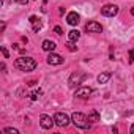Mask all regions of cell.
I'll return each mask as SVG.
<instances>
[{
	"mask_svg": "<svg viewBox=\"0 0 134 134\" xmlns=\"http://www.w3.org/2000/svg\"><path fill=\"white\" fill-rule=\"evenodd\" d=\"M14 65L21 71H33L36 68V62L32 57H19V58H16Z\"/></svg>",
	"mask_w": 134,
	"mask_h": 134,
	"instance_id": "obj_1",
	"label": "cell"
},
{
	"mask_svg": "<svg viewBox=\"0 0 134 134\" xmlns=\"http://www.w3.org/2000/svg\"><path fill=\"white\" fill-rule=\"evenodd\" d=\"M71 121L76 128H81V129H90V120L87 115L81 114V112H74L71 115Z\"/></svg>",
	"mask_w": 134,
	"mask_h": 134,
	"instance_id": "obj_2",
	"label": "cell"
},
{
	"mask_svg": "<svg viewBox=\"0 0 134 134\" xmlns=\"http://www.w3.org/2000/svg\"><path fill=\"white\" fill-rule=\"evenodd\" d=\"M54 121H55L57 126L65 128V126H68V125H70V117L66 115L65 112H57V114L54 115Z\"/></svg>",
	"mask_w": 134,
	"mask_h": 134,
	"instance_id": "obj_3",
	"label": "cell"
},
{
	"mask_svg": "<svg viewBox=\"0 0 134 134\" xmlns=\"http://www.w3.org/2000/svg\"><path fill=\"white\" fill-rule=\"evenodd\" d=\"M117 13H118V7L114 5V3H107L101 8V14L106 16V18H114Z\"/></svg>",
	"mask_w": 134,
	"mask_h": 134,
	"instance_id": "obj_4",
	"label": "cell"
},
{
	"mask_svg": "<svg viewBox=\"0 0 134 134\" xmlns=\"http://www.w3.org/2000/svg\"><path fill=\"white\" fill-rule=\"evenodd\" d=\"M84 79H85V74H84V73H73V74L70 76L68 84H70V87H74V85H77V84H82Z\"/></svg>",
	"mask_w": 134,
	"mask_h": 134,
	"instance_id": "obj_5",
	"label": "cell"
},
{
	"mask_svg": "<svg viewBox=\"0 0 134 134\" xmlns=\"http://www.w3.org/2000/svg\"><path fill=\"white\" fill-rule=\"evenodd\" d=\"M92 93H93V90H92L90 87H79V88L76 90L74 96H76V98H81V99H87Z\"/></svg>",
	"mask_w": 134,
	"mask_h": 134,
	"instance_id": "obj_6",
	"label": "cell"
},
{
	"mask_svg": "<svg viewBox=\"0 0 134 134\" xmlns=\"http://www.w3.org/2000/svg\"><path fill=\"white\" fill-rule=\"evenodd\" d=\"M54 123H55V121H54V118H51V117H49V115H46V114H43V115L40 117V125H41V128H43V129H51Z\"/></svg>",
	"mask_w": 134,
	"mask_h": 134,
	"instance_id": "obj_7",
	"label": "cell"
},
{
	"mask_svg": "<svg viewBox=\"0 0 134 134\" xmlns=\"http://www.w3.org/2000/svg\"><path fill=\"white\" fill-rule=\"evenodd\" d=\"M85 30H87L88 33H99V32H103V27H101V24H98L96 21H92V22H88V24L85 25Z\"/></svg>",
	"mask_w": 134,
	"mask_h": 134,
	"instance_id": "obj_8",
	"label": "cell"
},
{
	"mask_svg": "<svg viewBox=\"0 0 134 134\" xmlns=\"http://www.w3.org/2000/svg\"><path fill=\"white\" fill-rule=\"evenodd\" d=\"M66 22L70 25H77L81 22V16L76 11H71V13H68V16H66Z\"/></svg>",
	"mask_w": 134,
	"mask_h": 134,
	"instance_id": "obj_9",
	"label": "cell"
},
{
	"mask_svg": "<svg viewBox=\"0 0 134 134\" xmlns=\"http://www.w3.org/2000/svg\"><path fill=\"white\" fill-rule=\"evenodd\" d=\"M30 24H32V30L33 32H40L43 27V21L38 16H30Z\"/></svg>",
	"mask_w": 134,
	"mask_h": 134,
	"instance_id": "obj_10",
	"label": "cell"
},
{
	"mask_svg": "<svg viewBox=\"0 0 134 134\" xmlns=\"http://www.w3.org/2000/svg\"><path fill=\"white\" fill-rule=\"evenodd\" d=\"M47 63H49V65H62V63H63V58H62L58 54L49 52V55H47Z\"/></svg>",
	"mask_w": 134,
	"mask_h": 134,
	"instance_id": "obj_11",
	"label": "cell"
},
{
	"mask_svg": "<svg viewBox=\"0 0 134 134\" xmlns=\"http://www.w3.org/2000/svg\"><path fill=\"white\" fill-rule=\"evenodd\" d=\"M43 49H44L46 52H54V51H55V43L51 41V40H44V41H43Z\"/></svg>",
	"mask_w": 134,
	"mask_h": 134,
	"instance_id": "obj_12",
	"label": "cell"
},
{
	"mask_svg": "<svg viewBox=\"0 0 134 134\" xmlns=\"http://www.w3.org/2000/svg\"><path fill=\"white\" fill-rule=\"evenodd\" d=\"M110 77H112V73H109V71H107V73H101V74L98 76V82H99V84H107Z\"/></svg>",
	"mask_w": 134,
	"mask_h": 134,
	"instance_id": "obj_13",
	"label": "cell"
},
{
	"mask_svg": "<svg viewBox=\"0 0 134 134\" xmlns=\"http://www.w3.org/2000/svg\"><path fill=\"white\" fill-rule=\"evenodd\" d=\"M88 120L93 121V123H95V121H99V114H98L95 109H92V110L88 112Z\"/></svg>",
	"mask_w": 134,
	"mask_h": 134,
	"instance_id": "obj_14",
	"label": "cell"
},
{
	"mask_svg": "<svg viewBox=\"0 0 134 134\" xmlns=\"http://www.w3.org/2000/svg\"><path fill=\"white\" fill-rule=\"evenodd\" d=\"M68 38H70L71 41H77V40L81 38V32H79V30H71V32L68 33Z\"/></svg>",
	"mask_w": 134,
	"mask_h": 134,
	"instance_id": "obj_15",
	"label": "cell"
},
{
	"mask_svg": "<svg viewBox=\"0 0 134 134\" xmlns=\"http://www.w3.org/2000/svg\"><path fill=\"white\" fill-rule=\"evenodd\" d=\"M41 95H43V92H41V90H33V92L30 93V98H32V99L35 101V99H38V98H40Z\"/></svg>",
	"mask_w": 134,
	"mask_h": 134,
	"instance_id": "obj_16",
	"label": "cell"
},
{
	"mask_svg": "<svg viewBox=\"0 0 134 134\" xmlns=\"http://www.w3.org/2000/svg\"><path fill=\"white\" fill-rule=\"evenodd\" d=\"M66 47H68V51H71V52H74V51H77V46L74 44V41H68V43H66Z\"/></svg>",
	"mask_w": 134,
	"mask_h": 134,
	"instance_id": "obj_17",
	"label": "cell"
},
{
	"mask_svg": "<svg viewBox=\"0 0 134 134\" xmlns=\"http://www.w3.org/2000/svg\"><path fill=\"white\" fill-rule=\"evenodd\" d=\"M3 132H5V134H19V131H18L16 128H5Z\"/></svg>",
	"mask_w": 134,
	"mask_h": 134,
	"instance_id": "obj_18",
	"label": "cell"
},
{
	"mask_svg": "<svg viewBox=\"0 0 134 134\" xmlns=\"http://www.w3.org/2000/svg\"><path fill=\"white\" fill-rule=\"evenodd\" d=\"M2 54H3V57H5V58H8V57H10V52H8V49H7L5 46H2Z\"/></svg>",
	"mask_w": 134,
	"mask_h": 134,
	"instance_id": "obj_19",
	"label": "cell"
},
{
	"mask_svg": "<svg viewBox=\"0 0 134 134\" xmlns=\"http://www.w3.org/2000/svg\"><path fill=\"white\" fill-rule=\"evenodd\" d=\"M128 62H129V63H132V62H134V49H131V51H129V58H128Z\"/></svg>",
	"mask_w": 134,
	"mask_h": 134,
	"instance_id": "obj_20",
	"label": "cell"
},
{
	"mask_svg": "<svg viewBox=\"0 0 134 134\" xmlns=\"http://www.w3.org/2000/svg\"><path fill=\"white\" fill-rule=\"evenodd\" d=\"M54 32H55V33H58V35H62V27H58V25H57V27H54Z\"/></svg>",
	"mask_w": 134,
	"mask_h": 134,
	"instance_id": "obj_21",
	"label": "cell"
},
{
	"mask_svg": "<svg viewBox=\"0 0 134 134\" xmlns=\"http://www.w3.org/2000/svg\"><path fill=\"white\" fill-rule=\"evenodd\" d=\"M129 131H131V134H134V123L131 125V128H129Z\"/></svg>",
	"mask_w": 134,
	"mask_h": 134,
	"instance_id": "obj_22",
	"label": "cell"
}]
</instances>
